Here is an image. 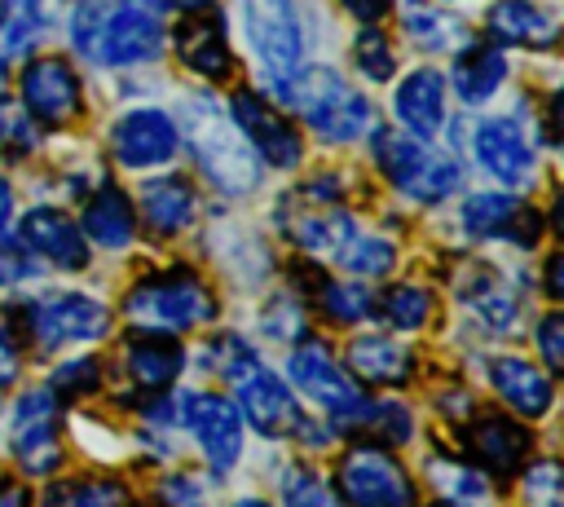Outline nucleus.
<instances>
[{
  "label": "nucleus",
  "mask_w": 564,
  "mask_h": 507,
  "mask_svg": "<svg viewBox=\"0 0 564 507\" xmlns=\"http://www.w3.org/2000/svg\"><path fill=\"white\" fill-rule=\"evenodd\" d=\"M70 44L101 66H141L163 48L159 0H79L70 13Z\"/></svg>",
  "instance_id": "1"
},
{
  "label": "nucleus",
  "mask_w": 564,
  "mask_h": 507,
  "mask_svg": "<svg viewBox=\"0 0 564 507\" xmlns=\"http://www.w3.org/2000/svg\"><path fill=\"white\" fill-rule=\"evenodd\" d=\"M176 137L189 145L194 163L203 168V176L216 190H225V194H251L260 185V159H256V150L242 141V132L229 119V110L220 101H212L207 93H194V97L181 101Z\"/></svg>",
  "instance_id": "2"
},
{
  "label": "nucleus",
  "mask_w": 564,
  "mask_h": 507,
  "mask_svg": "<svg viewBox=\"0 0 564 507\" xmlns=\"http://www.w3.org/2000/svg\"><path fill=\"white\" fill-rule=\"evenodd\" d=\"M207 362L229 379V401L260 436H286L295 428L300 406L291 384L278 370H269L251 344H242L238 335H220L216 344H207Z\"/></svg>",
  "instance_id": "3"
},
{
  "label": "nucleus",
  "mask_w": 564,
  "mask_h": 507,
  "mask_svg": "<svg viewBox=\"0 0 564 507\" xmlns=\"http://www.w3.org/2000/svg\"><path fill=\"white\" fill-rule=\"evenodd\" d=\"M273 93L330 145H348L370 132V101L335 66H295L273 79Z\"/></svg>",
  "instance_id": "4"
},
{
  "label": "nucleus",
  "mask_w": 564,
  "mask_h": 507,
  "mask_svg": "<svg viewBox=\"0 0 564 507\" xmlns=\"http://www.w3.org/2000/svg\"><path fill=\"white\" fill-rule=\"evenodd\" d=\"M4 326L18 344H35V348L53 353V348H66V344L106 339L115 317L101 300H93L84 291H44V295L9 309Z\"/></svg>",
  "instance_id": "5"
},
{
  "label": "nucleus",
  "mask_w": 564,
  "mask_h": 507,
  "mask_svg": "<svg viewBox=\"0 0 564 507\" xmlns=\"http://www.w3.org/2000/svg\"><path fill=\"white\" fill-rule=\"evenodd\" d=\"M123 313L145 331H194L216 317V291L194 269H163L150 278H137L123 295Z\"/></svg>",
  "instance_id": "6"
},
{
  "label": "nucleus",
  "mask_w": 564,
  "mask_h": 507,
  "mask_svg": "<svg viewBox=\"0 0 564 507\" xmlns=\"http://www.w3.org/2000/svg\"><path fill=\"white\" fill-rule=\"evenodd\" d=\"M375 163L410 203H423V207L445 203L463 185V163L441 154V150H432L427 141H419L410 132L379 128L375 132Z\"/></svg>",
  "instance_id": "7"
},
{
  "label": "nucleus",
  "mask_w": 564,
  "mask_h": 507,
  "mask_svg": "<svg viewBox=\"0 0 564 507\" xmlns=\"http://www.w3.org/2000/svg\"><path fill=\"white\" fill-rule=\"evenodd\" d=\"M335 485L348 507H414L419 489L392 445L352 441L335 463Z\"/></svg>",
  "instance_id": "8"
},
{
  "label": "nucleus",
  "mask_w": 564,
  "mask_h": 507,
  "mask_svg": "<svg viewBox=\"0 0 564 507\" xmlns=\"http://www.w3.org/2000/svg\"><path fill=\"white\" fill-rule=\"evenodd\" d=\"M286 375H291V384L313 401V406H322L326 410V419L335 423V428H352L357 419H361V410H366V392H361V384L335 362V353L322 344V339H300L295 348H291V357H286Z\"/></svg>",
  "instance_id": "9"
},
{
  "label": "nucleus",
  "mask_w": 564,
  "mask_h": 507,
  "mask_svg": "<svg viewBox=\"0 0 564 507\" xmlns=\"http://www.w3.org/2000/svg\"><path fill=\"white\" fill-rule=\"evenodd\" d=\"M9 450L31 476H48L62 467L66 450L57 441V392L53 388H26L13 401L9 414Z\"/></svg>",
  "instance_id": "10"
},
{
  "label": "nucleus",
  "mask_w": 564,
  "mask_h": 507,
  "mask_svg": "<svg viewBox=\"0 0 564 507\" xmlns=\"http://www.w3.org/2000/svg\"><path fill=\"white\" fill-rule=\"evenodd\" d=\"M225 110H229V119L238 123L242 141L256 150V159H264V163L278 168V172L300 168V159H304V141H300L295 123H291L269 97H260L256 88H238V93L229 97Z\"/></svg>",
  "instance_id": "11"
},
{
  "label": "nucleus",
  "mask_w": 564,
  "mask_h": 507,
  "mask_svg": "<svg viewBox=\"0 0 564 507\" xmlns=\"http://www.w3.org/2000/svg\"><path fill=\"white\" fill-rule=\"evenodd\" d=\"M242 31L251 53L260 57V66L282 79L300 66L304 57V31H300V13L295 0H242Z\"/></svg>",
  "instance_id": "12"
},
{
  "label": "nucleus",
  "mask_w": 564,
  "mask_h": 507,
  "mask_svg": "<svg viewBox=\"0 0 564 507\" xmlns=\"http://www.w3.org/2000/svg\"><path fill=\"white\" fill-rule=\"evenodd\" d=\"M471 154H476L480 172H489L507 190H524L538 176L533 141H529V132L520 128L516 115H489V119H480L476 132H471Z\"/></svg>",
  "instance_id": "13"
},
{
  "label": "nucleus",
  "mask_w": 564,
  "mask_h": 507,
  "mask_svg": "<svg viewBox=\"0 0 564 507\" xmlns=\"http://www.w3.org/2000/svg\"><path fill=\"white\" fill-rule=\"evenodd\" d=\"M176 145H181L176 119L159 106H137V110L119 115L115 128H110V154L128 172H150V168L172 163Z\"/></svg>",
  "instance_id": "14"
},
{
  "label": "nucleus",
  "mask_w": 564,
  "mask_h": 507,
  "mask_svg": "<svg viewBox=\"0 0 564 507\" xmlns=\"http://www.w3.org/2000/svg\"><path fill=\"white\" fill-rule=\"evenodd\" d=\"M458 220L471 238H498V242H511V247H538V238H542L538 207L520 203L507 190L467 194V203L458 207Z\"/></svg>",
  "instance_id": "15"
},
{
  "label": "nucleus",
  "mask_w": 564,
  "mask_h": 507,
  "mask_svg": "<svg viewBox=\"0 0 564 507\" xmlns=\"http://www.w3.org/2000/svg\"><path fill=\"white\" fill-rule=\"evenodd\" d=\"M212 472H229L242 459V414L220 392H185V423Z\"/></svg>",
  "instance_id": "16"
},
{
  "label": "nucleus",
  "mask_w": 564,
  "mask_h": 507,
  "mask_svg": "<svg viewBox=\"0 0 564 507\" xmlns=\"http://www.w3.org/2000/svg\"><path fill=\"white\" fill-rule=\"evenodd\" d=\"M278 229L308 256H322V251H339L352 234H357V220L352 212H344L339 203H313L304 198L300 190L278 198Z\"/></svg>",
  "instance_id": "17"
},
{
  "label": "nucleus",
  "mask_w": 564,
  "mask_h": 507,
  "mask_svg": "<svg viewBox=\"0 0 564 507\" xmlns=\"http://www.w3.org/2000/svg\"><path fill=\"white\" fill-rule=\"evenodd\" d=\"M22 106L40 123H70L79 115V75L66 57H31L18 79Z\"/></svg>",
  "instance_id": "18"
},
{
  "label": "nucleus",
  "mask_w": 564,
  "mask_h": 507,
  "mask_svg": "<svg viewBox=\"0 0 564 507\" xmlns=\"http://www.w3.org/2000/svg\"><path fill=\"white\" fill-rule=\"evenodd\" d=\"M458 436H463L467 454H471L489 476H511V472H520L524 459H529V450H533V432H529L520 419L494 414V410L476 414Z\"/></svg>",
  "instance_id": "19"
},
{
  "label": "nucleus",
  "mask_w": 564,
  "mask_h": 507,
  "mask_svg": "<svg viewBox=\"0 0 564 507\" xmlns=\"http://www.w3.org/2000/svg\"><path fill=\"white\" fill-rule=\"evenodd\" d=\"M485 379L489 388L520 414V419H546L551 406H555V379L533 366L529 357H511V353H498L485 362Z\"/></svg>",
  "instance_id": "20"
},
{
  "label": "nucleus",
  "mask_w": 564,
  "mask_h": 507,
  "mask_svg": "<svg viewBox=\"0 0 564 507\" xmlns=\"http://www.w3.org/2000/svg\"><path fill=\"white\" fill-rule=\"evenodd\" d=\"M18 238H22V247L31 256H44L57 269H84L88 265V238H84V229L62 207H48L44 203V207L22 212Z\"/></svg>",
  "instance_id": "21"
},
{
  "label": "nucleus",
  "mask_w": 564,
  "mask_h": 507,
  "mask_svg": "<svg viewBox=\"0 0 564 507\" xmlns=\"http://www.w3.org/2000/svg\"><path fill=\"white\" fill-rule=\"evenodd\" d=\"M454 291H458V300L480 317V326L494 331V335H507V331L520 322V300H516V291H511V287L502 282V273H498L494 265H485V260H463L458 273H454Z\"/></svg>",
  "instance_id": "22"
},
{
  "label": "nucleus",
  "mask_w": 564,
  "mask_h": 507,
  "mask_svg": "<svg viewBox=\"0 0 564 507\" xmlns=\"http://www.w3.org/2000/svg\"><path fill=\"white\" fill-rule=\"evenodd\" d=\"M344 366L357 384L370 388H405L414 379V353L388 335H352L344 348Z\"/></svg>",
  "instance_id": "23"
},
{
  "label": "nucleus",
  "mask_w": 564,
  "mask_h": 507,
  "mask_svg": "<svg viewBox=\"0 0 564 507\" xmlns=\"http://www.w3.org/2000/svg\"><path fill=\"white\" fill-rule=\"evenodd\" d=\"M172 44H176L181 66L203 75V79H225L234 71V53H229V40H225V26H220L216 9L185 13V22L176 26Z\"/></svg>",
  "instance_id": "24"
},
{
  "label": "nucleus",
  "mask_w": 564,
  "mask_h": 507,
  "mask_svg": "<svg viewBox=\"0 0 564 507\" xmlns=\"http://www.w3.org/2000/svg\"><path fill=\"white\" fill-rule=\"evenodd\" d=\"M392 115H397V123H405L410 137L432 141L445 123V75L432 66L410 71L392 93Z\"/></svg>",
  "instance_id": "25"
},
{
  "label": "nucleus",
  "mask_w": 564,
  "mask_h": 507,
  "mask_svg": "<svg viewBox=\"0 0 564 507\" xmlns=\"http://www.w3.org/2000/svg\"><path fill=\"white\" fill-rule=\"evenodd\" d=\"M123 366H128V379L154 397V392H167L176 379H181V366H185V348L176 344V335L167 331H145V335H132L123 344Z\"/></svg>",
  "instance_id": "26"
},
{
  "label": "nucleus",
  "mask_w": 564,
  "mask_h": 507,
  "mask_svg": "<svg viewBox=\"0 0 564 507\" xmlns=\"http://www.w3.org/2000/svg\"><path fill=\"white\" fill-rule=\"evenodd\" d=\"M132 207H141V220L159 238H172V234L189 229V220L198 212V198H194V190H189L185 176H150L141 185V194H137Z\"/></svg>",
  "instance_id": "27"
},
{
  "label": "nucleus",
  "mask_w": 564,
  "mask_h": 507,
  "mask_svg": "<svg viewBox=\"0 0 564 507\" xmlns=\"http://www.w3.org/2000/svg\"><path fill=\"white\" fill-rule=\"evenodd\" d=\"M79 229H84L88 242H97L106 251H123L137 238V207L119 185H101V190L88 194Z\"/></svg>",
  "instance_id": "28"
},
{
  "label": "nucleus",
  "mask_w": 564,
  "mask_h": 507,
  "mask_svg": "<svg viewBox=\"0 0 564 507\" xmlns=\"http://www.w3.org/2000/svg\"><path fill=\"white\" fill-rule=\"evenodd\" d=\"M507 79V57L494 40H467L454 48V93L463 106H485Z\"/></svg>",
  "instance_id": "29"
},
{
  "label": "nucleus",
  "mask_w": 564,
  "mask_h": 507,
  "mask_svg": "<svg viewBox=\"0 0 564 507\" xmlns=\"http://www.w3.org/2000/svg\"><path fill=\"white\" fill-rule=\"evenodd\" d=\"M485 26L498 44H520V48L555 44V18L533 0H494L485 13Z\"/></svg>",
  "instance_id": "30"
},
{
  "label": "nucleus",
  "mask_w": 564,
  "mask_h": 507,
  "mask_svg": "<svg viewBox=\"0 0 564 507\" xmlns=\"http://www.w3.org/2000/svg\"><path fill=\"white\" fill-rule=\"evenodd\" d=\"M397 18H401V31H405L423 53H454V48L467 44L463 18L445 13V9L432 4V0H397Z\"/></svg>",
  "instance_id": "31"
},
{
  "label": "nucleus",
  "mask_w": 564,
  "mask_h": 507,
  "mask_svg": "<svg viewBox=\"0 0 564 507\" xmlns=\"http://www.w3.org/2000/svg\"><path fill=\"white\" fill-rule=\"evenodd\" d=\"M427 481L436 485L445 507H494V489L485 472L467 467L458 454H432L427 459Z\"/></svg>",
  "instance_id": "32"
},
{
  "label": "nucleus",
  "mask_w": 564,
  "mask_h": 507,
  "mask_svg": "<svg viewBox=\"0 0 564 507\" xmlns=\"http://www.w3.org/2000/svg\"><path fill=\"white\" fill-rule=\"evenodd\" d=\"M53 13L57 0H0V48L9 57H26L53 26Z\"/></svg>",
  "instance_id": "33"
},
{
  "label": "nucleus",
  "mask_w": 564,
  "mask_h": 507,
  "mask_svg": "<svg viewBox=\"0 0 564 507\" xmlns=\"http://www.w3.org/2000/svg\"><path fill=\"white\" fill-rule=\"evenodd\" d=\"M313 300H317L322 317L335 322V326H357V322H366L375 313V295L366 291V282H352V278H344V282L322 278V287L313 291Z\"/></svg>",
  "instance_id": "34"
},
{
  "label": "nucleus",
  "mask_w": 564,
  "mask_h": 507,
  "mask_svg": "<svg viewBox=\"0 0 564 507\" xmlns=\"http://www.w3.org/2000/svg\"><path fill=\"white\" fill-rule=\"evenodd\" d=\"M379 313L397 331H423L432 322V291L419 282H392L379 300Z\"/></svg>",
  "instance_id": "35"
},
{
  "label": "nucleus",
  "mask_w": 564,
  "mask_h": 507,
  "mask_svg": "<svg viewBox=\"0 0 564 507\" xmlns=\"http://www.w3.org/2000/svg\"><path fill=\"white\" fill-rule=\"evenodd\" d=\"M335 260H339V269L352 273V278H383V273H392V265H397V247H392L388 238H375V234H352V238L335 251Z\"/></svg>",
  "instance_id": "36"
},
{
  "label": "nucleus",
  "mask_w": 564,
  "mask_h": 507,
  "mask_svg": "<svg viewBox=\"0 0 564 507\" xmlns=\"http://www.w3.org/2000/svg\"><path fill=\"white\" fill-rule=\"evenodd\" d=\"M352 66H357L370 84H388V79L397 75V53H392L388 35H383L375 22L357 31V40H352Z\"/></svg>",
  "instance_id": "37"
},
{
  "label": "nucleus",
  "mask_w": 564,
  "mask_h": 507,
  "mask_svg": "<svg viewBox=\"0 0 564 507\" xmlns=\"http://www.w3.org/2000/svg\"><path fill=\"white\" fill-rule=\"evenodd\" d=\"M352 428L375 432L379 445H392V450L414 436V419H410V410L397 406V401H366V410H361V419H357Z\"/></svg>",
  "instance_id": "38"
},
{
  "label": "nucleus",
  "mask_w": 564,
  "mask_h": 507,
  "mask_svg": "<svg viewBox=\"0 0 564 507\" xmlns=\"http://www.w3.org/2000/svg\"><path fill=\"white\" fill-rule=\"evenodd\" d=\"M44 507H128V489L119 481H75L57 485Z\"/></svg>",
  "instance_id": "39"
},
{
  "label": "nucleus",
  "mask_w": 564,
  "mask_h": 507,
  "mask_svg": "<svg viewBox=\"0 0 564 507\" xmlns=\"http://www.w3.org/2000/svg\"><path fill=\"white\" fill-rule=\"evenodd\" d=\"M282 507H339L335 503V494H330V485L313 472V467H286L282 472Z\"/></svg>",
  "instance_id": "40"
},
{
  "label": "nucleus",
  "mask_w": 564,
  "mask_h": 507,
  "mask_svg": "<svg viewBox=\"0 0 564 507\" xmlns=\"http://www.w3.org/2000/svg\"><path fill=\"white\" fill-rule=\"evenodd\" d=\"M48 388L62 392V397H88V392L101 388V362L97 357H70V362H62L53 370V384Z\"/></svg>",
  "instance_id": "41"
},
{
  "label": "nucleus",
  "mask_w": 564,
  "mask_h": 507,
  "mask_svg": "<svg viewBox=\"0 0 564 507\" xmlns=\"http://www.w3.org/2000/svg\"><path fill=\"white\" fill-rule=\"evenodd\" d=\"M159 503L163 507H207L212 503V485L198 472H176V476H167L159 485Z\"/></svg>",
  "instance_id": "42"
},
{
  "label": "nucleus",
  "mask_w": 564,
  "mask_h": 507,
  "mask_svg": "<svg viewBox=\"0 0 564 507\" xmlns=\"http://www.w3.org/2000/svg\"><path fill=\"white\" fill-rule=\"evenodd\" d=\"M260 322H264V335L269 339H282V344H291V339L304 335V309L291 295H273Z\"/></svg>",
  "instance_id": "43"
},
{
  "label": "nucleus",
  "mask_w": 564,
  "mask_h": 507,
  "mask_svg": "<svg viewBox=\"0 0 564 507\" xmlns=\"http://www.w3.org/2000/svg\"><path fill=\"white\" fill-rule=\"evenodd\" d=\"M524 498L529 507H560V463L555 459H538L524 472Z\"/></svg>",
  "instance_id": "44"
},
{
  "label": "nucleus",
  "mask_w": 564,
  "mask_h": 507,
  "mask_svg": "<svg viewBox=\"0 0 564 507\" xmlns=\"http://www.w3.org/2000/svg\"><path fill=\"white\" fill-rule=\"evenodd\" d=\"M35 278V256L22 247V238L0 234V287H18Z\"/></svg>",
  "instance_id": "45"
},
{
  "label": "nucleus",
  "mask_w": 564,
  "mask_h": 507,
  "mask_svg": "<svg viewBox=\"0 0 564 507\" xmlns=\"http://www.w3.org/2000/svg\"><path fill=\"white\" fill-rule=\"evenodd\" d=\"M538 353H542V362H546V375H560V366H564V317L551 309V313H542V322H538Z\"/></svg>",
  "instance_id": "46"
},
{
  "label": "nucleus",
  "mask_w": 564,
  "mask_h": 507,
  "mask_svg": "<svg viewBox=\"0 0 564 507\" xmlns=\"http://www.w3.org/2000/svg\"><path fill=\"white\" fill-rule=\"evenodd\" d=\"M18 339L9 335V326L0 322V388H9L13 379H18Z\"/></svg>",
  "instance_id": "47"
},
{
  "label": "nucleus",
  "mask_w": 564,
  "mask_h": 507,
  "mask_svg": "<svg viewBox=\"0 0 564 507\" xmlns=\"http://www.w3.org/2000/svg\"><path fill=\"white\" fill-rule=\"evenodd\" d=\"M339 4H344L352 18H361V22L370 26V22H379V18L388 13V4H392V0H339Z\"/></svg>",
  "instance_id": "48"
},
{
  "label": "nucleus",
  "mask_w": 564,
  "mask_h": 507,
  "mask_svg": "<svg viewBox=\"0 0 564 507\" xmlns=\"http://www.w3.org/2000/svg\"><path fill=\"white\" fill-rule=\"evenodd\" d=\"M0 507H31V489L18 481H0Z\"/></svg>",
  "instance_id": "49"
},
{
  "label": "nucleus",
  "mask_w": 564,
  "mask_h": 507,
  "mask_svg": "<svg viewBox=\"0 0 564 507\" xmlns=\"http://www.w3.org/2000/svg\"><path fill=\"white\" fill-rule=\"evenodd\" d=\"M9 216H13V185L0 176V229L9 225Z\"/></svg>",
  "instance_id": "50"
},
{
  "label": "nucleus",
  "mask_w": 564,
  "mask_h": 507,
  "mask_svg": "<svg viewBox=\"0 0 564 507\" xmlns=\"http://www.w3.org/2000/svg\"><path fill=\"white\" fill-rule=\"evenodd\" d=\"M546 295H551V300H560V256H551V260H546Z\"/></svg>",
  "instance_id": "51"
},
{
  "label": "nucleus",
  "mask_w": 564,
  "mask_h": 507,
  "mask_svg": "<svg viewBox=\"0 0 564 507\" xmlns=\"http://www.w3.org/2000/svg\"><path fill=\"white\" fill-rule=\"evenodd\" d=\"M176 13H207V9H216V0H167Z\"/></svg>",
  "instance_id": "52"
},
{
  "label": "nucleus",
  "mask_w": 564,
  "mask_h": 507,
  "mask_svg": "<svg viewBox=\"0 0 564 507\" xmlns=\"http://www.w3.org/2000/svg\"><path fill=\"white\" fill-rule=\"evenodd\" d=\"M4 79H9V53L0 48V93H4Z\"/></svg>",
  "instance_id": "53"
},
{
  "label": "nucleus",
  "mask_w": 564,
  "mask_h": 507,
  "mask_svg": "<svg viewBox=\"0 0 564 507\" xmlns=\"http://www.w3.org/2000/svg\"><path fill=\"white\" fill-rule=\"evenodd\" d=\"M229 507H273V503H264V498H238V503H229Z\"/></svg>",
  "instance_id": "54"
},
{
  "label": "nucleus",
  "mask_w": 564,
  "mask_h": 507,
  "mask_svg": "<svg viewBox=\"0 0 564 507\" xmlns=\"http://www.w3.org/2000/svg\"><path fill=\"white\" fill-rule=\"evenodd\" d=\"M4 123H9V115L0 110V145H4Z\"/></svg>",
  "instance_id": "55"
}]
</instances>
